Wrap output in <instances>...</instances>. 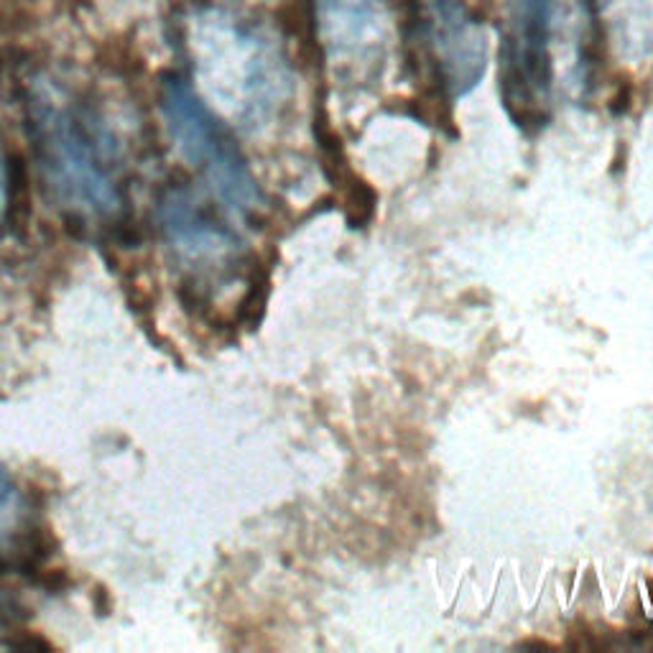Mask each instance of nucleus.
<instances>
[{
	"label": "nucleus",
	"mask_w": 653,
	"mask_h": 653,
	"mask_svg": "<svg viewBox=\"0 0 653 653\" xmlns=\"http://www.w3.org/2000/svg\"><path fill=\"white\" fill-rule=\"evenodd\" d=\"M39 161L56 202L77 220L118 215L122 192L105 130L75 105L39 95L31 103Z\"/></svg>",
	"instance_id": "obj_1"
},
{
	"label": "nucleus",
	"mask_w": 653,
	"mask_h": 653,
	"mask_svg": "<svg viewBox=\"0 0 653 653\" xmlns=\"http://www.w3.org/2000/svg\"><path fill=\"white\" fill-rule=\"evenodd\" d=\"M582 15V0H511L501 41V95L518 126H544L554 87L559 23Z\"/></svg>",
	"instance_id": "obj_2"
},
{
	"label": "nucleus",
	"mask_w": 653,
	"mask_h": 653,
	"mask_svg": "<svg viewBox=\"0 0 653 653\" xmlns=\"http://www.w3.org/2000/svg\"><path fill=\"white\" fill-rule=\"evenodd\" d=\"M161 113L176 149L202 171L212 192L240 215L256 210L260 192L240 149L182 79L163 82Z\"/></svg>",
	"instance_id": "obj_3"
},
{
	"label": "nucleus",
	"mask_w": 653,
	"mask_h": 653,
	"mask_svg": "<svg viewBox=\"0 0 653 653\" xmlns=\"http://www.w3.org/2000/svg\"><path fill=\"white\" fill-rule=\"evenodd\" d=\"M411 26L439 93H470L485 72V36L462 0H411Z\"/></svg>",
	"instance_id": "obj_4"
},
{
	"label": "nucleus",
	"mask_w": 653,
	"mask_h": 653,
	"mask_svg": "<svg viewBox=\"0 0 653 653\" xmlns=\"http://www.w3.org/2000/svg\"><path fill=\"white\" fill-rule=\"evenodd\" d=\"M163 240L174 253L176 264L192 276H207L217 266L231 264L238 240L194 200L190 190H171L159 204Z\"/></svg>",
	"instance_id": "obj_5"
},
{
	"label": "nucleus",
	"mask_w": 653,
	"mask_h": 653,
	"mask_svg": "<svg viewBox=\"0 0 653 653\" xmlns=\"http://www.w3.org/2000/svg\"><path fill=\"white\" fill-rule=\"evenodd\" d=\"M320 19L338 49H357L378 34L375 0H320Z\"/></svg>",
	"instance_id": "obj_6"
},
{
	"label": "nucleus",
	"mask_w": 653,
	"mask_h": 653,
	"mask_svg": "<svg viewBox=\"0 0 653 653\" xmlns=\"http://www.w3.org/2000/svg\"><path fill=\"white\" fill-rule=\"evenodd\" d=\"M23 501L15 480L0 468V542L11 538L21 528Z\"/></svg>",
	"instance_id": "obj_7"
},
{
	"label": "nucleus",
	"mask_w": 653,
	"mask_h": 653,
	"mask_svg": "<svg viewBox=\"0 0 653 653\" xmlns=\"http://www.w3.org/2000/svg\"><path fill=\"white\" fill-rule=\"evenodd\" d=\"M8 204H11V174H8L3 157H0V225H3Z\"/></svg>",
	"instance_id": "obj_8"
}]
</instances>
